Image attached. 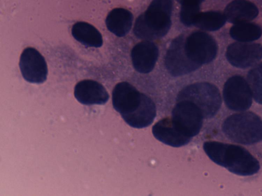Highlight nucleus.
I'll use <instances>...</instances> for the list:
<instances>
[{
  "mask_svg": "<svg viewBox=\"0 0 262 196\" xmlns=\"http://www.w3.org/2000/svg\"><path fill=\"white\" fill-rule=\"evenodd\" d=\"M171 118L179 129L192 138L200 132L203 115L193 103L186 100L178 101L172 111Z\"/></svg>",
  "mask_w": 262,
  "mask_h": 196,
  "instance_id": "0eeeda50",
  "label": "nucleus"
},
{
  "mask_svg": "<svg viewBox=\"0 0 262 196\" xmlns=\"http://www.w3.org/2000/svg\"><path fill=\"white\" fill-rule=\"evenodd\" d=\"M226 56L233 66L248 68L256 64L262 58V46L257 43L234 42L228 46Z\"/></svg>",
  "mask_w": 262,
  "mask_h": 196,
  "instance_id": "9d476101",
  "label": "nucleus"
},
{
  "mask_svg": "<svg viewBox=\"0 0 262 196\" xmlns=\"http://www.w3.org/2000/svg\"><path fill=\"white\" fill-rule=\"evenodd\" d=\"M158 54V47L149 40L137 43L131 52L134 68L140 73L147 74L150 72L155 67Z\"/></svg>",
  "mask_w": 262,
  "mask_h": 196,
  "instance_id": "4468645a",
  "label": "nucleus"
},
{
  "mask_svg": "<svg viewBox=\"0 0 262 196\" xmlns=\"http://www.w3.org/2000/svg\"><path fill=\"white\" fill-rule=\"evenodd\" d=\"M152 132L158 140L173 147L184 146L191 139L179 129L171 117H167L158 121L152 127Z\"/></svg>",
  "mask_w": 262,
  "mask_h": 196,
  "instance_id": "f8f14e48",
  "label": "nucleus"
},
{
  "mask_svg": "<svg viewBox=\"0 0 262 196\" xmlns=\"http://www.w3.org/2000/svg\"><path fill=\"white\" fill-rule=\"evenodd\" d=\"M224 14L226 20L236 24L254 19L258 14V9L247 0H234L227 5Z\"/></svg>",
  "mask_w": 262,
  "mask_h": 196,
  "instance_id": "dca6fc26",
  "label": "nucleus"
},
{
  "mask_svg": "<svg viewBox=\"0 0 262 196\" xmlns=\"http://www.w3.org/2000/svg\"><path fill=\"white\" fill-rule=\"evenodd\" d=\"M226 106L234 111H244L251 107L252 93L248 82L241 76H233L225 82L223 90Z\"/></svg>",
  "mask_w": 262,
  "mask_h": 196,
  "instance_id": "423d86ee",
  "label": "nucleus"
},
{
  "mask_svg": "<svg viewBox=\"0 0 262 196\" xmlns=\"http://www.w3.org/2000/svg\"><path fill=\"white\" fill-rule=\"evenodd\" d=\"M184 48L188 58L200 66L213 60L217 53V45L214 39L201 31L190 34L185 39Z\"/></svg>",
  "mask_w": 262,
  "mask_h": 196,
  "instance_id": "39448f33",
  "label": "nucleus"
},
{
  "mask_svg": "<svg viewBox=\"0 0 262 196\" xmlns=\"http://www.w3.org/2000/svg\"><path fill=\"white\" fill-rule=\"evenodd\" d=\"M186 100L195 104L204 118H209L219 110L222 99L218 88L207 82L196 83L185 87L179 93L177 101Z\"/></svg>",
  "mask_w": 262,
  "mask_h": 196,
  "instance_id": "20e7f679",
  "label": "nucleus"
},
{
  "mask_svg": "<svg viewBox=\"0 0 262 196\" xmlns=\"http://www.w3.org/2000/svg\"><path fill=\"white\" fill-rule=\"evenodd\" d=\"M71 33L77 41L85 46L97 48L103 44L102 36L100 32L88 22H76L72 27Z\"/></svg>",
  "mask_w": 262,
  "mask_h": 196,
  "instance_id": "a211bd4d",
  "label": "nucleus"
},
{
  "mask_svg": "<svg viewBox=\"0 0 262 196\" xmlns=\"http://www.w3.org/2000/svg\"><path fill=\"white\" fill-rule=\"evenodd\" d=\"M19 66L23 78L27 82L41 84L46 81L48 70L46 60L35 48L28 47L23 50Z\"/></svg>",
  "mask_w": 262,
  "mask_h": 196,
  "instance_id": "6e6552de",
  "label": "nucleus"
},
{
  "mask_svg": "<svg viewBox=\"0 0 262 196\" xmlns=\"http://www.w3.org/2000/svg\"><path fill=\"white\" fill-rule=\"evenodd\" d=\"M179 3H180V2L182 1V0H177ZM201 2H203L204 0H200Z\"/></svg>",
  "mask_w": 262,
  "mask_h": 196,
  "instance_id": "5701e85b",
  "label": "nucleus"
},
{
  "mask_svg": "<svg viewBox=\"0 0 262 196\" xmlns=\"http://www.w3.org/2000/svg\"><path fill=\"white\" fill-rule=\"evenodd\" d=\"M247 80L254 100L262 105V62L249 71Z\"/></svg>",
  "mask_w": 262,
  "mask_h": 196,
  "instance_id": "4be33fe9",
  "label": "nucleus"
},
{
  "mask_svg": "<svg viewBox=\"0 0 262 196\" xmlns=\"http://www.w3.org/2000/svg\"><path fill=\"white\" fill-rule=\"evenodd\" d=\"M230 35L240 42H249L259 39L262 34L261 27L253 22H244L235 24L230 30Z\"/></svg>",
  "mask_w": 262,
  "mask_h": 196,
  "instance_id": "6ab92c4d",
  "label": "nucleus"
},
{
  "mask_svg": "<svg viewBox=\"0 0 262 196\" xmlns=\"http://www.w3.org/2000/svg\"><path fill=\"white\" fill-rule=\"evenodd\" d=\"M224 14L219 11H207L200 13L194 26L202 30L213 31L220 29L225 23Z\"/></svg>",
  "mask_w": 262,
  "mask_h": 196,
  "instance_id": "aec40b11",
  "label": "nucleus"
},
{
  "mask_svg": "<svg viewBox=\"0 0 262 196\" xmlns=\"http://www.w3.org/2000/svg\"><path fill=\"white\" fill-rule=\"evenodd\" d=\"M184 43L183 35L177 37L171 43L166 54V67L170 74L174 77L188 74L200 67L187 56Z\"/></svg>",
  "mask_w": 262,
  "mask_h": 196,
  "instance_id": "1a4fd4ad",
  "label": "nucleus"
},
{
  "mask_svg": "<svg viewBox=\"0 0 262 196\" xmlns=\"http://www.w3.org/2000/svg\"><path fill=\"white\" fill-rule=\"evenodd\" d=\"M74 96L81 104L86 105H104L109 95L104 86L93 80H83L75 85Z\"/></svg>",
  "mask_w": 262,
  "mask_h": 196,
  "instance_id": "ddd939ff",
  "label": "nucleus"
},
{
  "mask_svg": "<svg viewBox=\"0 0 262 196\" xmlns=\"http://www.w3.org/2000/svg\"><path fill=\"white\" fill-rule=\"evenodd\" d=\"M222 129L226 137L236 143L250 145L262 141V119L251 111L229 116Z\"/></svg>",
  "mask_w": 262,
  "mask_h": 196,
  "instance_id": "7ed1b4c3",
  "label": "nucleus"
},
{
  "mask_svg": "<svg viewBox=\"0 0 262 196\" xmlns=\"http://www.w3.org/2000/svg\"><path fill=\"white\" fill-rule=\"evenodd\" d=\"M156 115V106L147 95L142 93L141 103L132 113L122 116L124 120L130 126L143 128L149 126Z\"/></svg>",
  "mask_w": 262,
  "mask_h": 196,
  "instance_id": "2eb2a0df",
  "label": "nucleus"
},
{
  "mask_svg": "<svg viewBox=\"0 0 262 196\" xmlns=\"http://www.w3.org/2000/svg\"><path fill=\"white\" fill-rule=\"evenodd\" d=\"M133 20V16L129 11L117 8L109 12L105 19V24L111 32L118 37H123L131 29Z\"/></svg>",
  "mask_w": 262,
  "mask_h": 196,
  "instance_id": "f3484780",
  "label": "nucleus"
},
{
  "mask_svg": "<svg viewBox=\"0 0 262 196\" xmlns=\"http://www.w3.org/2000/svg\"><path fill=\"white\" fill-rule=\"evenodd\" d=\"M200 0H182L180 20L186 26L193 25L200 12Z\"/></svg>",
  "mask_w": 262,
  "mask_h": 196,
  "instance_id": "412c9836",
  "label": "nucleus"
},
{
  "mask_svg": "<svg viewBox=\"0 0 262 196\" xmlns=\"http://www.w3.org/2000/svg\"><path fill=\"white\" fill-rule=\"evenodd\" d=\"M203 149L212 161L234 174L251 176L260 169L258 160L240 145L207 141L204 143Z\"/></svg>",
  "mask_w": 262,
  "mask_h": 196,
  "instance_id": "f257e3e1",
  "label": "nucleus"
},
{
  "mask_svg": "<svg viewBox=\"0 0 262 196\" xmlns=\"http://www.w3.org/2000/svg\"><path fill=\"white\" fill-rule=\"evenodd\" d=\"M142 93L126 82L118 83L112 92V103L114 108L121 116L135 111L140 105Z\"/></svg>",
  "mask_w": 262,
  "mask_h": 196,
  "instance_id": "9b49d317",
  "label": "nucleus"
},
{
  "mask_svg": "<svg viewBox=\"0 0 262 196\" xmlns=\"http://www.w3.org/2000/svg\"><path fill=\"white\" fill-rule=\"evenodd\" d=\"M172 9L171 0H152L147 9L136 19L134 32L139 38L151 40L169 31Z\"/></svg>",
  "mask_w": 262,
  "mask_h": 196,
  "instance_id": "f03ea898",
  "label": "nucleus"
}]
</instances>
